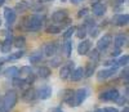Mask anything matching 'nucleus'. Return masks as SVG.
Masks as SVG:
<instances>
[{
    "label": "nucleus",
    "instance_id": "nucleus-1",
    "mask_svg": "<svg viewBox=\"0 0 129 112\" xmlns=\"http://www.w3.org/2000/svg\"><path fill=\"white\" fill-rule=\"evenodd\" d=\"M18 95L14 90H9L5 93L3 99L0 100V112H10V109L14 108L17 104Z\"/></svg>",
    "mask_w": 129,
    "mask_h": 112
},
{
    "label": "nucleus",
    "instance_id": "nucleus-2",
    "mask_svg": "<svg viewBox=\"0 0 129 112\" xmlns=\"http://www.w3.org/2000/svg\"><path fill=\"white\" fill-rule=\"evenodd\" d=\"M43 26V17L39 14H31L23 19V27L27 31H39Z\"/></svg>",
    "mask_w": 129,
    "mask_h": 112
},
{
    "label": "nucleus",
    "instance_id": "nucleus-3",
    "mask_svg": "<svg viewBox=\"0 0 129 112\" xmlns=\"http://www.w3.org/2000/svg\"><path fill=\"white\" fill-rule=\"evenodd\" d=\"M88 94H89V92L87 90V89H84V88L79 89V90H76V92H74L72 106H74V107H78V106H80V104L84 102V100L87 99Z\"/></svg>",
    "mask_w": 129,
    "mask_h": 112
},
{
    "label": "nucleus",
    "instance_id": "nucleus-4",
    "mask_svg": "<svg viewBox=\"0 0 129 112\" xmlns=\"http://www.w3.org/2000/svg\"><path fill=\"white\" fill-rule=\"evenodd\" d=\"M119 90L117 89H109L103 93L100 94V99L105 100V102H115V100L119 98Z\"/></svg>",
    "mask_w": 129,
    "mask_h": 112
},
{
    "label": "nucleus",
    "instance_id": "nucleus-5",
    "mask_svg": "<svg viewBox=\"0 0 129 112\" xmlns=\"http://www.w3.org/2000/svg\"><path fill=\"white\" fill-rule=\"evenodd\" d=\"M111 43H112V36L110 35V33H106V35H103L98 40V43H97V49L103 52V50H106L107 48L111 45Z\"/></svg>",
    "mask_w": 129,
    "mask_h": 112
},
{
    "label": "nucleus",
    "instance_id": "nucleus-6",
    "mask_svg": "<svg viewBox=\"0 0 129 112\" xmlns=\"http://www.w3.org/2000/svg\"><path fill=\"white\" fill-rule=\"evenodd\" d=\"M117 71V67H110V68H106V70H101L98 73H97V79L98 81H103V80H107L109 77L114 76Z\"/></svg>",
    "mask_w": 129,
    "mask_h": 112
},
{
    "label": "nucleus",
    "instance_id": "nucleus-7",
    "mask_svg": "<svg viewBox=\"0 0 129 112\" xmlns=\"http://www.w3.org/2000/svg\"><path fill=\"white\" fill-rule=\"evenodd\" d=\"M114 25L119 26V27H124L129 23V14L128 13H123V14H116L114 18Z\"/></svg>",
    "mask_w": 129,
    "mask_h": 112
},
{
    "label": "nucleus",
    "instance_id": "nucleus-8",
    "mask_svg": "<svg viewBox=\"0 0 129 112\" xmlns=\"http://www.w3.org/2000/svg\"><path fill=\"white\" fill-rule=\"evenodd\" d=\"M92 12H93V14L97 16V17H102V16H105L106 12H107V7H106L103 3H94V4L92 5Z\"/></svg>",
    "mask_w": 129,
    "mask_h": 112
},
{
    "label": "nucleus",
    "instance_id": "nucleus-9",
    "mask_svg": "<svg viewBox=\"0 0 129 112\" xmlns=\"http://www.w3.org/2000/svg\"><path fill=\"white\" fill-rule=\"evenodd\" d=\"M36 97H39L40 99H48L52 97V88L49 85H44L41 86L39 90L36 92Z\"/></svg>",
    "mask_w": 129,
    "mask_h": 112
},
{
    "label": "nucleus",
    "instance_id": "nucleus-10",
    "mask_svg": "<svg viewBox=\"0 0 129 112\" xmlns=\"http://www.w3.org/2000/svg\"><path fill=\"white\" fill-rule=\"evenodd\" d=\"M58 50V44L57 41H50L48 43L47 45L44 47V54L48 55V57H52V55H54Z\"/></svg>",
    "mask_w": 129,
    "mask_h": 112
},
{
    "label": "nucleus",
    "instance_id": "nucleus-11",
    "mask_svg": "<svg viewBox=\"0 0 129 112\" xmlns=\"http://www.w3.org/2000/svg\"><path fill=\"white\" fill-rule=\"evenodd\" d=\"M72 70H74V62H69L67 64L62 66V68L59 71V77L63 79V80H66L67 77L70 76V73L72 72Z\"/></svg>",
    "mask_w": 129,
    "mask_h": 112
},
{
    "label": "nucleus",
    "instance_id": "nucleus-12",
    "mask_svg": "<svg viewBox=\"0 0 129 112\" xmlns=\"http://www.w3.org/2000/svg\"><path fill=\"white\" fill-rule=\"evenodd\" d=\"M67 18V10L66 9H62V10H57L52 14V21L53 23H61L63 19Z\"/></svg>",
    "mask_w": 129,
    "mask_h": 112
},
{
    "label": "nucleus",
    "instance_id": "nucleus-13",
    "mask_svg": "<svg viewBox=\"0 0 129 112\" xmlns=\"http://www.w3.org/2000/svg\"><path fill=\"white\" fill-rule=\"evenodd\" d=\"M92 48V41L90 40H83L78 45V53L80 55H85Z\"/></svg>",
    "mask_w": 129,
    "mask_h": 112
},
{
    "label": "nucleus",
    "instance_id": "nucleus-14",
    "mask_svg": "<svg viewBox=\"0 0 129 112\" xmlns=\"http://www.w3.org/2000/svg\"><path fill=\"white\" fill-rule=\"evenodd\" d=\"M4 17H5V21L8 22V25H13L16 22L17 14L12 8H4Z\"/></svg>",
    "mask_w": 129,
    "mask_h": 112
},
{
    "label": "nucleus",
    "instance_id": "nucleus-15",
    "mask_svg": "<svg viewBox=\"0 0 129 112\" xmlns=\"http://www.w3.org/2000/svg\"><path fill=\"white\" fill-rule=\"evenodd\" d=\"M13 40H12V35L7 36V39L2 43V47H0V50H2V53L4 54H8L10 53V50H12V47H13Z\"/></svg>",
    "mask_w": 129,
    "mask_h": 112
},
{
    "label": "nucleus",
    "instance_id": "nucleus-16",
    "mask_svg": "<svg viewBox=\"0 0 129 112\" xmlns=\"http://www.w3.org/2000/svg\"><path fill=\"white\" fill-rule=\"evenodd\" d=\"M83 76H84V68L83 67H78V68L72 70V72L70 73L69 77L71 79V81H79L83 79Z\"/></svg>",
    "mask_w": 129,
    "mask_h": 112
},
{
    "label": "nucleus",
    "instance_id": "nucleus-17",
    "mask_svg": "<svg viewBox=\"0 0 129 112\" xmlns=\"http://www.w3.org/2000/svg\"><path fill=\"white\" fill-rule=\"evenodd\" d=\"M35 98H36V90L32 89V88H28L27 90H25V93L22 94V99L25 100V102H27V103L32 102Z\"/></svg>",
    "mask_w": 129,
    "mask_h": 112
},
{
    "label": "nucleus",
    "instance_id": "nucleus-18",
    "mask_svg": "<svg viewBox=\"0 0 129 112\" xmlns=\"http://www.w3.org/2000/svg\"><path fill=\"white\" fill-rule=\"evenodd\" d=\"M128 43V36L126 35H117V36H115V39H114V45H115V48H121V47H124L125 44Z\"/></svg>",
    "mask_w": 129,
    "mask_h": 112
},
{
    "label": "nucleus",
    "instance_id": "nucleus-19",
    "mask_svg": "<svg viewBox=\"0 0 129 112\" xmlns=\"http://www.w3.org/2000/svg\"><path fill=\"white\" fill-rule=\"evenodd\" d=\"M3 73H4L5 77H8V79H16V77L19 75V73H18V68H17V67H14V66L7 68Z\"/></svg>",
    "mask_w": 129,
    "mask_h": 112
},
{
    "label": "nucleus",
    "instance_id": "nucleus-20",
    "mask_svg": "<svg viewBox=\"0 0 129 112\" xmlns=\"http://www.w3.org/2000/svg\"><path fill=\"white\" fill-rule=\"evenodd\" d=\"M50 73H52V71L47 66H41V67L38 68V75L41 77V79H48V77L50 76Z\"/></svg>",
    "mask_w": 129,
    "mask_h": 112
},
{
    "label": "nucleus",
    "instance_id": "nucleus-21",
    "mask_svg": "<svg viewBox=\"0 0 129 112\" xmlns=\"http://www.w3.org/2000/svg\"><path fill=\"white\" fill-rule=\"evenodd\" d=\"M95 66H97V63H94V62L88 63L87 67L84 68V76L85 77H90L94 73V71H95Z\"/></svg>",
    "mask_w": 129,
    "mask_h": 112
},
{
    "label": "nucleus",
    "instance_id": "nucleus-22",
    "mask_svg": "<svg viewBox=\"0 0 129 112\" xmlns=\"http://www.w3.org/2000/svg\"><path fill=\"white\" fill-rule=\"evenodd\" d=\"M72 99H74V90L71 89H66L63 93V102H66L67 104L72 106Z\"/></svg>",
    "mask_w": 129,
    "mask_h": 112
},
{
    "label": "nucleus",
    "instance_id": "nucleus-23",
    "mask_svg": "<svg viewBox=\"0 0 129 112\" xmlns=\"http://www.w3.org/2000/svg\"><path fill=\"white\" fill-rule=\"evenodd\" d=\"M62 52L64 54V57H70L71 52H72V44H71V41L66 40V41L62 44Z\"/></svg>",
    "mask_w": 129,
    "mask_h": 112
},
{
    "label": "nucleus",
    "instance_id": "nucleus-24",
    "mask_svg": "<svg viewBox=\"0 0 129 112\" xmlns=\"http://www.w3.org/2000/svg\"><path fill=\"white\" fill-rule=\"evenodd\" d=\"M75 32H76V36L79 39H84L85 36H87V33H88V28H87L85 25H81V26H79L76 30H75Z\"/></svg>",
    "mask_w": 129,
    "mask_h": 112
},
{
    "label": "nucleus",
    "instance_id": "nucleus-25",
    "mask_svg": "<svg viewBox=\"0 0 129 112\" xmlns=\"http://www.w3.org/2000/svg\"><path fill=\"white\" fill-rule=\"evenodd\" d=\"M41 61H43V53L41 52H35V53L31 54V57H30L31 63H39Z\"/></svg>",
    "mask_w": 129,
    "mask_h": 112
},
{
    "label": "nucleus",
    "instance_id": "nucleus-26",
    "mask_svg": "<svg viewBox=\"0 0 129 112\" xmlns=\"http://www.w3.org/2000/svg\"><path fill=\"white\" fill-rule=\"evenodd\" d=\"M87 54H89V58H90V61H92V62L97 63V62L100 61V50H98V49H93L92 52L89 50Z\"/></svg>",
    "mask_w": 129,
    "mask_h": 112
},
{
    "label": "nucleus",
    "instance_id": "nucleus-27",
    "mask_svg": "<svg viewBox=\"0 0 129 112\" xmlns=\"http://www.w3.org/2000/svg\"><path fill=\"white\" fill-rule=\"evenodd\" d=\"M61 30L62 28H61V26L58 23H52V25H49L47 27V32L48 33H59Z\"/></svg>",
    "mask_w": 129,
    "mask_h": 112
},
{
    "label": "nucleus",
    "instance_id": "nucleus-28",
    "mask_svg": "<svg viewBox=\"0 0 129 112\" xmlns=\"http://www.w3.org/2000/svg\"><path fill=\"white\" fill-rule=\"evenodd\" d=\"M23 55H25V52H23V50H18V52H16V53H12L7 59H8V61H16V59L22 58Z\"/></svg>",
    "mask_w": 129,
    "mask_h": 112
},
{
    "label": "nucleus",
    "instance_id": "nucleus-29",
    "mask_svg": "<svg viewBox=\"0 0 129 112\" xmlns=\"http://www.w3.org/2000/svg\"><path fill=\"white\" fill-rule=\"evenodd\" d=\"M26 45V39L23 36H17L14 39V47L17 48H23Z\"/></svg>",
    "mask_w": 129,
    "mask_h": 112
},
{
    "label": "nucleus",
    "instance_id": "nucleus-30",
    "mask_svg": "<svg viewBox=\"0 0 129 112\" xmlns=\"http://www.w3.org/2000/svg\"><path fill=\"white\" fill-rule=\"evenodd\" d=\"M28 9V4L26 3V2H21V3H18L17 5H16V10L17 12H26V10Z\"/></svg>",
    "mask_w": 129,
    "mask_h": 112
},
{
    "label": "nucleus",
    "instance_id": "nucleus-31",
    "mask_svg": "<svg viewBox=\"0 0 129 112\" xmlns=\"http://www.w3.org/2000/svg\"><path fill=\"white\" fill-rule=\"evenodd\" d=\"M75 30H76V27H74V26H70L66 31H64V33H63V39L64 40H69L71 36H72V33L75 32Z\"/></svg>",
    "mask_w": 129,
    "mask_h": 112
},
{
    "label": "nucleus",
    "instance_id": "nucleus-32",
    "mask_svg": "<svg viewBox=\"0 0 129 112\" xmlns=\"http://www.w3.org/2000/svg\"><path fill=\"white\" fill-rule=\"evenodd\" d=\"M128 61H129V55L128 54H124L123 57L119 59V61H116V63H117V66H128Z\"/></svg>",
    "mask_w": 129,
    "mask_h": 112
},
{
    "label": "nucleus",
    "instance_id": "nucleus-33",
    "mask_svg": "<svg viewBox=\"0 0 129 112\" xmlns=\"http://www.w3.org/2000/svg\"><path fill=\"white\" fill-rule=\"evenodd\" d=\"M126 100H128V95H124V97L119 95V98H117L115 102H116L117 104H120V106H124V104H126Z\"/></svg>",
    "mask_w": 129,
    "mask_h": 112
},
{
    "label": "nucleus",
    "instance_id": "nucleus-34",
    "mask_svg": "<svg viewBox=\"0 0 129 112\" xmlns=\"http://www.w3.org/2000/svg\"><path fill=\"white\" fill-rule=\"evenodd\" d=\"M84 25L87 26V28H88V27L92 28V27L95 26V21H94L93 18H87V21H85V23H84Z\"/></svg>",
    "mask_w": 129,
    "mask_h": 112
},
{
    "label": "nucleus",
    "instance_id": "nucleus-35",
    "mask_svg": "<svg viewBox=\"0 0 129 112\" xmlns=\"http://www.w3.org/2000/svg\"><path fill=\"white\" fill-rule=\"evenodd\" d=\"M61 58L59 57H56V58H52V61H50V66L52 67H58L59 64H61Z\"/></svg>",
    "mask_w": 129,
    "mask_h": 112
},
{
    "label": "nucleus",
    "instance_id": "nucleus-36",
    "mask_svg": "<svg viewBox=\"0 0 129 112\" xmlns=\"http://www.w3.org/2000/svg\"><path fill=\"white\" fill-rule=\"evenodd\" d=\"M18 73H21V75H28V73H31V68L28 66H25L21 70H18Z\"/></svg>",
    "mask_w": 129,
    "mask_h": 112
},
{
    "label": "nucleus",
    "instance_id": "nucleus-37",
    "mask_svg": "<svg viewBox=\"0 0 129 112\" xmlns=\"http://www.w3.org/2000/svg\"><path fill=\"white\" fill-rule=\"evenodd\" d=\"M88 12H89V9L88 8H83V9H80L79 10V13H78V17H85V16H87L88 14Z\"/></svg>",
    "mask_w": 129,
    "mask_h": 112
},
{
    "label": "nucleus",
    "instance_id": "nucleus-38",
    "mask_svg": "<svg viewBox=\"0 0 129 112\" xmlns=\"http://www.w3.org/2000/svg\"><path fill=\"white\" fill-rule=\"evenodd\" d=\"M89 32H90V36H92V38H95L97 35H98V32H100V28L94 26V27H92V28H90V31H89Z\"/></svg>",
    "mask_w": 129,
    "mask_h": 112
},
{
    "label": "nucleus",
    "instance_id": "nucleus-39",
    "mask_svg": "<svg viewBox=\"0 0 129 112\" xmlns=\"http://www.w3.org/2000/svg\"><path fill=\"white\" fill-rule=\"evenodd\" d=\"M103 112H119V111L114 107H107V108H103Z\"/></svg>",
    "mask_w": 129,
    "mask_h": 112
},
{
    "label": "nucleus",
    "instance_id": "nucleus-40",
    "mask_svg": "<svg viewBox=\"0 0 129 112\" xmlns=\"http://www.w3.org/2000/svg\"><path fill=\"white\" fill-rule=\"evenodd\" d=\"M121 77H124L125 81H128V68L123 70V72H121Z\"/></svg>",
    "mask_w": 129,
    "mask_h": 112
},
{
    "label": "nucleus",
    "instance_id": "nucleus-41",
    "mask_svg": "<svg viewBox=\"0 0 129 112\" xmlns=\"http://www.w3.org/2000/svg\"><path fill=\"white\" fill-rule=\"evenodd\" d=\"M120 53H121V50H120V48H116V49H115V50L112 52V54H111V55H112V57H116V55H119Z\"/></svg>",
    "mask_w": 129,
    "mask_h": 112
},
{
    "label": "nucleus",
    "instance_id": "nucleus-42",
    "mask_svg": "<svg viewBox=\"0 0 129 112\" xmlns=\"http://www.w3.org/2000/svg\"><path fill=\"white\" fill-rule=\"evenodd\" d=\"M126 0H115V4H124Z\"/></svg>",
    "mask_w": 129,
    "mask_h": 112
},
{
    "label": "nucleus",
    "instance_id": "nucleus-43",
    "mask_svg": "<svg viewBox=\"0 0 129 112\" xmlns=\"http://www.w3.org/2000/svg\"><path fill=\"white\" fill-rule=\"evenodd\" d=\"M70 2H71V3H74V4H78V3H80V2H81V0H70Z\"/></svg>",
    "mask_w": 129,
    "mask_h": 112
},
{
    "label": "nucleus",
    "instance_id": "nucleus-44",
    "mask_svg": "<svg viewBox=\"0 0 129 112\" xmlns=\"http://www.w3.org/2000/svg\"><path fill=\"white\" fill-rule=\"evenodd\" d=\"M53 112H63L61 108H54V109H53Z\"/></svg>",
    "mask_w": 129,
    "mask_h": 112
},
{
    "label": "nucleus",
    "instance_id": "nucleus-45",
    "mask_svg": "<svg viewBox=\"0 0 129 112\" xmlns=\"http://www.w3.org/2000/svg\"><path fill=\"white\" fill-rule=\"evenodd\" d=\"M4 3H5V0H0V7H3Z\"/></svg>",
    "mask_w": 129,
    "mask_h": 112
},
{
    "label": "nucleus",
    "instance_id": "nucleus-46",
    "mask_svg": "<svg viewBox=\"0 0 129 112\" xmlns=\"http://www.w3.org/2000/svg\"><path fill=\"white\" fill-rule=\"evenodd\" d=\"M94 112H103V108H98V109H95Z\"/></svg>",
    "mask_w": 129,
    "mask_h": 112
},
{
    "label": "nucleus",
    "instance_id": "nucleus-47",
    "mask_svg": "<svg viewBox=\"0 0 129 112\" xmlns=\"http://www.w3.org/2000/svg\"><path fill=\"white\" fill-rule=\"evenodd\" d=\"M123 112H129V108H128V107H124V109H123Z\"/></svg>",
    "mask_w": 129,
    "mask_h": 112
},
{
    "label": "nucleus",
    "instance_id": "nucleus-48",
    "mask_svg": "<svg viewBox=\"0 0 129 112\" xmlns=\"http://www.w3.org/2000/svg\"><path fill=\"white\" fill-rule=\"evenodd\" d=\"M41 2H53V0H41Z\"/></svg>",
    "mask_w": 129,
    "mask_h": 112
},
{
    "label": "nucleus",
    "instance_id": "nucleus-49",
    "mask_svg": "<svg viewBox=\"0 0 129 112\" xmlns=\"http://www.w3.org/2000/svg\"><path fill=\"white\" fill-rule=\"evenodd\" d=\"M0 25H2V21H0Z\"/></svg>",
    "mask_w": 129,
    "mask_h": 112
},
{
    "label": "nucleus",
    "instance_id": "nucleus-50",
    "mask_svg": "<svg viewBox=\"0 0 129 112\" xmlns=\"http://www.w3.org/2000/svg\"><path fill=\"white\" fill-rule=\"evenodd\" d=\"M62 2H64V0H62Z\"/></svg>",
    "mask_w": 129,
    "mask_h": 112
}]
</instances>
